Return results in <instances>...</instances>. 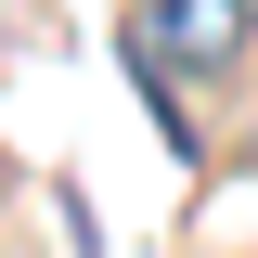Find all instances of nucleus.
Here are the masks:
<instances>
[{"instance_id":"f257e3e1","label":"nucleus","mask_w":258,"mask_h":258,"mask_svg":"<svg viewBox=\"0 0 258 258\" xmlns=\"http://www.w3.org/2000/svg\"><path fill=\"white\" fill-rule=\"evenodd\" d=\"M258 39V0H155L142 13V39H129V64L155 78V64H232Z\"/></svg>"}]
</instances>
